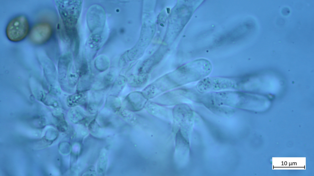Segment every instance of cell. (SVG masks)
<instances>
[{"label":"cell","instance_id":"cell-13","mask_svg":"<svg viewBox=\"0 0 314 176\" xmlns=\"http://www.w3.org/2000/svg\"><path fill=\"white\" fill-rule=\"evenodd\" d=\"M127 79L124 76H119L117 78L112 86L111 91L117 94L121 92L124 87Z\"/></svg>","mask_w":314,"mask_h":176},{"label":"cell","instance_id":"cell-12","mask_svg":"<svg viewBox=\"0 0 314 176\" xmlns=\"http://www.w3.org/2000/svg\"><path fill=\"white\" fill-rule=\"evenodd\" d=\"M37 27L36 28L35 30H34L35 32L33 31L34 33L33 34H35L34 35H37V38H38L39 41H43L49 36V28L46 25H40V30L39 26Z\"/></svg>","mask_w":314,"mask_h":176},{"label":"cell","instance_id":"cell-14","mask_svg":"<svg viewBox=\"0 0 314 176\" xmlns=\"http://www.w3.org/2000/svg\"><path fill=\"white\" fill-rule=\"evenodd\" d=\"M114 74L109 72L105 74L99 81V82L97 83L99 86L100 89H105L108 87L113 82L115 78Z\"/></svg>","mask_w":314,"mask_h":176},{"label":"cell","instance_id":"cell-2","mask_svg":"<svg viewBox=\"0 0 314 176\" xmlns=\"http://www.w3.org/2000/svg\"><path fill=\"white\" fill-rule=\"evenodd\" d=\"M196 87L200 92L206 93L238 88V81L223 77H207L199 81Z\"/></svg>","mask_w":314,"mask_h":176},{"label":"cell","instance_id":"cell-10","mask_svg":"<svg viewBox=\"0 0 314 176\" xmlns=\"http://www.w3.org/2000/svg\"><path fill=\"white\" fill-rule=\"evenodd\" d=\"M106 107L114 112H118L121 109V103L120 99L116 95H111L106 98Z\"/></svg>","mask_w":314,"mask_h":176},{"label":"cell","instance_id":"cell-6","mask_svg":"<svg viewBox=\"0 0 314 176\" xmlns=\"http://www.w3.org/2000/svg\"><path fill=\"white\" fill-rule=\"evenodd\" d=\"M68 116L70 121L75 124L82 122L86 120L87 118L83 110L76 106L72 107L69 110Z\"/></svg>","mask_w":314,"mask_h":176},{"label":"cell","instance_id":"cell-7","mask_svg":"<svg viewBox=\"0 0 314 176\" xmlns=\"http://www.w3.org/2000/svg\"><path fill=\"white\" fill-rule=\"evenodd\" d=\"M87 98L86 91H78L68 96L67 99V105L71 107L76 106L85 102Z\"/></svg>","mask_w":314,"mask_h":176},{"label":"cell","instance_id":"cell-1","mask_svg":"<svg viewBox=\"0 0 314 176\" xmlns=\"http://www.w3.org/2000/svg\"><path fill=\"white\" fill-rule=\"evenodd\" d=\"M281 86L279 80L273 76H254L241 79L240 89L265 96L276 93Z\"/></svg>","mask_w":314,"mask_h":176},{"label":"cell","instance_id":"cell-8","mask_svg":"<svg viewBox=\"0 0 314 176\" xmlns=\"http://www.w3.org/2000/svg\"><path fill=\"white\" fill-rule=\"evenodd\" d=\"M145 107L148 112L156 117H166L168 116L167 109L156 103L147 102Z\"/></svg>","mask_w":314,"mask_h":176},{"label":"cell","instance_id":"cell-11","mask_svg":"<svg viewBox=\"0 0 314 176\" xmlns=\"http://www.w3.org/2000/svg\"><path fill=\"white\" fill-rule=\"evenodd\" d=\"M107 162V153L105 150L100 153L97 163V172L100 175H102L105 171Z\"/></svg>","mask_w":314,"mask_h":176},{"label":"cell","instance_id":"cell-15","mask_svg":"<svg viewBox=\"0 0 314 176\" xmlns=\"http://www.w3.org/2000/svg\"><path fill=\"white\" fill-rule=\"evenodd\" d=\"M79 75L77 72L69 71L67 74L68 84L71 87L75 86L78 80Z\"/></svg>","mask_w":314,"mask_h":176},{"label":"cell","instance_id":"cell-3","mask_svg":"<svg viewBox=\"0 0 314 176\" xmlns=\"http://www.w3.org/2000/svg\"><path fill=\"white\" fill-rule=\"evenodd\" d=\"M28 30L29 25L26 18L19 16L9 23L6 29L7 36L12 41H20L25 36Z\"/></svg>","mask_w":314,"mask_h":176},{"label":"cell","instance_id":"cell-4","mask_svg":"<svg viewBox=\"0 0 314 176\" xmlns=\"http://www.w3.org/2000/svg\"><path fill=\"white\" fill-rule=\"evenodd\" d=\"M148 100L142 92L135 91L126 97L124 103L127 109L131 111H138L145 107Z\"/></svg>","mask_w":314,"mask_h":176},{"label":"cell","instance_id":"cell-16","mask_svg":"<svg viewBox=\"0 0 314 176\" xmlns=\"http://www.w3.org/2000/svg\"><path fill=\"white\" fill-rule=\"evenodd\" d=\"M58 130L62 132H65L68 129L67 124L63 116H59L56 125Z\"/></svg>","mask_w":314,"mask_h":176},{"label":"cell","instance_id":"cell-9","mask_svg":"<svg viewBox=\"0 0 314 176\" xmlns=\"http://www.w3.org/2000/svg\"><path fill=\"white\" fill-rule=\"evenodd\" d=\"M148 75H142L138 73L136 75L130 76L127 81L129 84L134 87H140L147 82Z\"/></svg>","mask_w":314,"mask_h":176},{"label":"cell","instance_id":"cell-17","mask_svg":"<svg viewBox=\"0 0 314 176\" xmlns=\"http://www.w3.org/2000/svg\"><path fill=\"white\" fill-rule=\"evenodd\" d=\"M96 172L95 168L91 166L87 169L84 174L83 175H96Z\"/></svg>","mask_w":314,"mask_h":176},{"label":"cell","instance_id":"cell-5","mask_svg":"<svg viewBox=\"0 0 314 176\" xmlns=\"http://www.w3.org/2000/svg\"><path fill=\"white\" fill-rule=\"evenodd\" d=\"M174 120L177 123L182 125L191 119L192 112L189 107L184 104H180L174 107L172 111Z\"/></svg>","mask_w":314,"mask_h":176}]
</instances>
